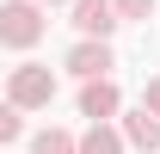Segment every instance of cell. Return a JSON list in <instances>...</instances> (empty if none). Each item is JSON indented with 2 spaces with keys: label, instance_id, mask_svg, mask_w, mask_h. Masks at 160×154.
Here are the masks:
<instances>
[{
  "label": "cell",
  "instance_id": "obj_1",
  "mask_svg": "<svg viewBox=\"0 0 160 154\" xmlns=\"http://www.w3.org/2000/svg\"><path fill=\"white\" fill-rule=\"evenodd\" d=\"M43 31H49V19L37 13V0H6V6H0V43H12V49H31Z\"/></svg>",
  "mask_w": 160,
  "mask_h": 154
},
{
  "label": "cell",
  "instance_id": "obj_2",
  "mask_svg": "<svg viewBox=\"0 0 160 154\" xmlns=\"http://www.w3.org/2000/svg\"><path fill=\"white\" fill-rule=\"evenodd\" d=\"M6 99H12L19 111H43V105L56 99V74L37 68V62H25V68H12V80H6Z\"/></svg>",
  "mask_w": 160,
  "mask_h": 154
},
{
  "label": "cell",
  "instance_id": "obj_3",
  "mask_svg": "<svg viewBox=\"0 0 160 154\" xmlns=\"http://www.w3.org/2000/svg\"><path fill=\"white\" fill-rule=\"evenodd\" d=\"M117 62H111V43L105 37H86V43H74L68 49V74H80V80H92V74H111Z\"/></svg>",
  "mask_w": 160,
  "mask_h": 154
},
{
  "label": "cell",
  "instance_id": "obj_4",
  "mask_svg": "<svg viewBox=\"0 0 160 154\" xmlns=\"http://www.w3.org/2000/svg\"><path fill=\"white\" fill-rule=\"evenodd\" d=\"M117 105H123V93L111 86V74H92L86 86H80V117H117Z\"/></svg>",
  "mask_w": 160,
  "mask_h": 154
},
{
  "label": "cell",
  "instance_id": "obj_5",
  "mask_svg": "<svg viewBox=\"0 0 160 154\" xmlns=\"http://www.w3.org/2000/svg\"><path fill=\"white\" fill-rule=\"evenodd\" d=\"M74 25L86 31V37H111L123 19H117V6H111V0H74Z\"/></svg>",
  "mask_w": 160,
  "mask_h": 154
},
{
  "label": "cell",
  "instance_id": "obj_6",
  "mask_svg": "<svg viewBox=\"0 0 160 154\" xmlns=\"http://www.w3.org/2000/svg\"><path fill=\"white\" fill-rule=\"evenodd\" d=\"M123 142H136V148H154V154H160V117L148 111V105H142L136 117H123Z\"/></svg>",
  "mask_w": 160,
  "mask_h": 154
},
{
  "label": "cell",
  "instance_id": "obj_7",
  "mask_svg": "<svg viewBox=\"0 0 160 154\" xmlns=\"http://www.w3.org/2000/svg\"><path fill=\"white\" fill-rule=\"evenodd\" d=\"M74 154H123V130H111V123L99 117V123L74 142Z\"/></svg>",
  "mask_w": 160,
  "mask_h": 154
},
{
  "label": "cell",
  "instance_id": "obj_8",
  "mask_svg": "<svg viewBox=\"0 0 160 154\" xmlns=\"http://www.w3.org/2000/svg\"><path fill=\"white\" fill-rule=\"evenodd\" d=\"M31 154H74V136H68V130H37Z\"/></svg>",
  "mask_w": 160,
  "mask_h": 154
},
{
  "label": "cell",
  "instance_id": "obj_9",
  "mask_svg": "<svg viewBox=\"0 0 160 154\" xmlns=\"http://www.w3.org/2000/svg\"><path fill=\"white\" fill-rule=\"evenodd\" d=\"M19 105H12V99H0V142H19Z\"/></svg>",
  "mask_w": 160,
  "mask_h": 154
},
{
  "label": "cell",
  "instance_id": "obj_10",
  "mask_svg": "<svg viewBox=\"0 0 160 154\" xmlns=\"http://www.w3.org/2000/svg\"><path fill=\"white\" fill-rule=\"evenodd\" d=\"M111 6H117V19H148L154 13V0H111Z\"/></svg>",
  "mask_w": 160,
  "mask_h": 154
},
{
  "label": "cell",
  "instance_id": "obj_11",
  "mask_svg": "<svg viewBox=\"0 0 160 154\" xmlns=\"http://www.w3.org/2000/svg\"><path fill=\"white\" fill-rule=\"evenodd\" d=\"M142 105H148V111H154V117H160V74H154V80H148V86H142Z\"/></svg>",
  "mask_w": 160,
  "mask_h": 154
}]
</instances>
